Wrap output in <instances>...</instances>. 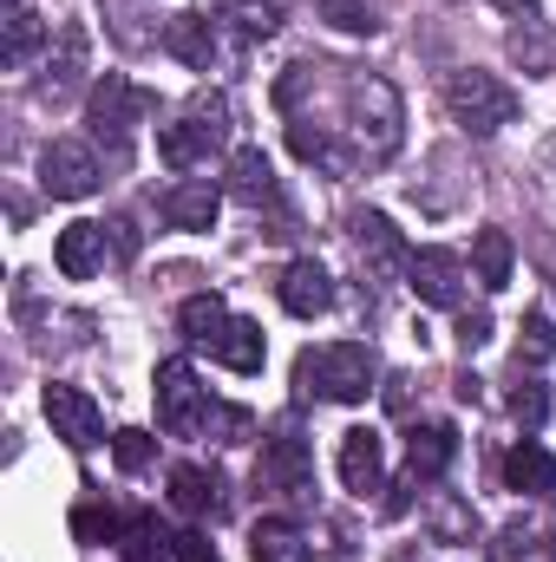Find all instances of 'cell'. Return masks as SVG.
<instances>
[{
	"mask_svg": "<svg viewBox=\"0 0 556 562\" xmlns=\"http://www.w3.org/2000/svg\"><path fill=\"white\" fill-rule=\"evenodd\" d=\"M334 99H341L334 132H341V144H347L354 170L393 164V150L407 144V105H400L393 79H380V72H347V66H341ZM294 119H314V112H294ZM321 125H327V119H321Z\"/></svg>",
	"mask_w": 556,
	"mask_h": 562,
	"instance_id": "1",
	"label": "cell"
},
{
	"mask_svg": "<svg viewBox=\"0 0 556 562\" xmlns=\"http://www.w3.org/2000/svg\"><path fill=\"white\" fill-rule=\"evenodd\" d=\"M380 380V360L374 347L360 340H334V347H308L294 360V393L301 400H327V406H360Z\"/></svg>",
	"mask_w": 556,
	"mask_h": 562,
	"instance_id": "2",
	"label": "cell"
},
{
	"mask_svg": "<svg viewBox=\"0 0 556 562\" xmlns=\"http://www.w3.org/2000/svg\"><path fill=\"white\" fill-rule=\"evenodd\" d=\"M223 138H230V99L223 92H197L184 119L157 125V157L170 170H197V164H210V150Z\"/></svg>",
	"mask_w": 556,
	"mask_h": 562,
	"instance_id": "3",
	"label": "cell"
},
{
	"mask_svg": "<svg viewBox=\"0 0 556 562\" xmlns=\"http://www.w3.org/2000/svg\"><path fill=\"white\" fill-rule=\"evenodd\" d=\"M445 105H452V119H458L471 138H498V132L518 119V92H511L498 72H478V66H465V72L445 79Z\"/></svg>",
	"mask_w": 556,
	"mask_h": 562,
	"instance_id": "4",
	"label": "cell"
},
{
	"mask_svg": "<svg viewBox=\"0 0 556 562\" xmlns=\"http://www.w3.org/2000/svg\"><path fill=\"white\" fill-rule=\"evenodd\" d=\"M151 393H157V425H164L170 438H203L210 419H223L216 400H210V386L197 380L190 360H164L157 380H151Z\"/></svg>",
	"mask_w": 556,
	"mask_h": 562,
	"instance_id": "5",
	"label": "cell"
},
{
	"mask_svg": "<svg viewBox=\"0 0 556 562\" xmlns=\"http://www.w3.org/2000/svg\"><path fill=\"white\" fill-rule=\"evenodd\" d=\"M144 112H151V99H144L125 72H105V79L92 86V99H86V125H92V138L105 144V157H112V164H125L132 132L144 125Z\"/></svg>",
	"mask_w": 556,
	"mask_h": 562,
	"instance_id": "6",
	"label": "cell"
},
{
	"mask_svg": "<svg viewBox=\"0 0 556 562\" xmlns=\"http://www.w3.org/2000/svg\"><path fill=\"white\" fill-rule=\"evenodd\" d=\"M256 491L276 504H308L314 497V451L301 431H276L256 451Z\"/></svg>",
	"mask_w": 556,
	"mask_h": 562,
	"instance_id": "7",
	"label": "cell"
},
{
	"mask_svg": "<svg viewBox=\"0 0 556 562\" xmlns=\"http://www.w3.org/2000/svg\"><path fill=\"white\" fill-rule=\"evenodd\" d=\"M99 150L79 138H53L40 150V183H46V196H59V203H79V196H92L99 190Z\"/></svg>",
	"mask_w": 556,
	"mask_h": 562,
	"instance_id": "8",
	"label": "cell"
},
{
	"mask_svg": "<svg viewBox=\"0 0 556 562\" xmlns=\"http://www.w3.org/2000/svg\"><path fill=\"white\" fill-rule=\"evenodd\" d=\"M46 425L53 438H66L73 451H92L105 438V413L79 393V386H46Z\"/></svg>",
	"mask_w": 556,
	"mask_h": 562,
	"instance_id": "9",
	"label": "cell"
},
{
	"mask_svg": "<svg viewBox=\"0 0 556 562\" xmlns=\"http://www.w3.org/2000/svg\"><path fill=\"white\" fill-rule=\"evenodd\" d=\"M407 288H413L425 307H458V301H465V262H458L452 249H413Z\"/></svg>",
	"mask_w": 556,
	"mask_h": 562,
	"instance_id": "10",
	"label": "cell"
},
{
	"mask_svg": "<svg viewBox=\"0 0 556 562\" xmlns=\"http://www.w3.org/2000/svg\"><path fill=\"white\" fill-rule=\"evenodd\" d=\"M157 210H164V223L170 229H210L216 223V210H223V190L210 183V177H184V183H170L164 196H157Z\"/></svg>",
	"mask_w": 556,
	"mask_h": 562,
	"instance_id": "11",
	"label": "cell"
},
{
	"mask_svg": "<svg viewBox=\"0 0 556 562\" xmlns=\"http://www.w3.org/2000/svg\"><path fill=\"white\" fill-rule=\"evenodd\" d=\"M347 229H354V243H360V262H367L374 276H400V269L413 262V249L400 243V229H393L380 210H354V223H347Z\"/></svg>",
	"mask_w": 556,
	"mask_h": 562,
	"instance_id": "12",
	"label": "cell"
},
{
	"mask_svg": "<svg viewBox=\"0 0 556 562\" xmlns=\"http://www.w3.org/2000/svg\"><path fill=\"white\" fill-rule=\"evenodd\" d=\"M380 477H387V451H380V431H367V425L341 431V484H347L354 497H374V491H380Z\"/></svg>",
	"mask_w": 556,
	"mask_h": 562,
	"instance_id": "13",
	"label": "cell"
},
{
	"mask_svg": "<svg viewBox=\"0 0 556 562\" xmlns=\"http://www.w3.org/2000/svg\"><path fill=\"white\" fill-rule=\"evenodd\" d=\"M105 223H66L59 229V243H53V262H59V276L66 281H92L105 269Z\"/></svg>",
	"mask_w": 556,
	"mask_h": 562,
	"instance_id": "14",
	"label": "cell"
},
{
	"mask_svg": "<svg viewBox=\"0 0 556 562\" xmlns=\"http://www.w3.org/2000/svg\"><path fill=\"white\" fill-rule=\"evenodd\" d=\"M164 53L184 59L190 72H210V66H216V20H210V13H177V20H164Z\"/></svg>",
	"mask_w": 556,
	"mask_h": 562,
	"instance_id": "15",
	"label": "cell"
},
{
	"mask_svg": "<svg viewBox=\"0 0 556 562\" xmlns=\"http://www.w3.org/2000/svg\"><path fill=\"white\" fill-rule=\"evenodd\" d=\"M86 79V26H59V46L46 53V79H40V99H73Z\"/></svg>",
	"mask_w": 556,
	"mask_h": 562,
	"instance_id": "16",
	"label": "cell"
},
{
	"mask_svg": "<svg viewBox=\"0 0 556 562\" xmlns=\"http://www.w3.org/2000/svg\"><path fill=\"white\" fill-rule=\"evenodd\" d=\"M281 307L294 314V321H314V314H327L334 307V281L321 262H288L281 269Z\"/></svg>",
	"mask_w": 556,
	"mask_h": 562,
	"instance_id": "17",
	"label": "cell"
},
{
	"mask_svg": "<svg viewBox=\"0 0 556 562\" xmlns=\"http://www.w3.org/2000/svg\"><path fill=\"white\" fill-rule=\"evenodd\" d=\"M170 504L184 510V517H223V477L216 471H203V464H177L170 471Z\"/></svg>",
	"mask_w": 556,
	"mask_h": 562,
	"instance_id": "18",
	"label": "cell"
},
{
	"mask_svg": "<svg viewBox=\"0 0 556 562\" xmlns=\"http://www.w3.org/2000/svg\"><path fill=\"white\" fill-rule=\"evenodd\" d=\"M452 458H458V431L452 425H419L413 445H407V477L413 484H438Z\"/></svg>",
	"mask_w": 556,
	"mask_h": 562,
	"instance_id": "19",
	"label": "cell"
},
{
	"mask_svg": "<svg viewBox=\"0 0 556 562\" xmlns=\"http://www.w3.org/2000/svg\"><path fill=\"white\" fill-rule=\"evenodd\" d=\"M504 484H511L518 497H551L556 491V458L537 445V438L511 445V458H504Z\"/></svg>",
	"mask_w": 556,
	"mask_h": 562,
	"instance_id": "20",
	"label": "cell"
},
{
	"mask_svg": "<svg viewBox=\"0 0 556 562\" xmlns=\"http://www.w3.org/2000/svg\"><path fill=\"white\" fill-rule=\"evenodd\" d=\"M230 196H236V203H249V210L276 203V164H269L256 144H243V150L230 157Z\"/></svg>",
	"mask_w": 556,
	"mask_h": 562,
	"instance_id": "21",
	"label": "cell"
},
{
	"mask_svg": "<svg viewBox=\"0 0 556 562\" xmlns=\"http://www.w3.org/2000/svg\"><path fill=\"white\" fill-rule=\"evenodd\" d=\"M249 557L256 562H314V550H308V530L294 517H263L256 537H249Z\"/></svg>",
	"mask_w": 556,
	"mask_h": 562,
	"instance_id": "22",
	"label": "cell"
},
{
	"mask_svg": "<svg viewBox=\"0 0 556 562\" xmlns=\"http://www.w3.org/2000/svg\"><path fill=\"white\" fill-rule=\"evenodd\" d=\"M230 321H236V314H230V307H223L216 294H190V301L177 307V327H184V340H190V347H210V353L223 347Z\"/></svg>",
	"mask_w": 556,
	"mask_h": 562,
	"instance_id": "23",
	"label": "cell"
},
{
	"mask_svg": "<svg viewBox=\"0 0 556 562\" xmlns=\"http://www.w3.org/2000/svg\"><path fill=\"white\" fill-rule=\"evenodd\" d=\"M216 26H230L236 40H276L281 0H216Z\"/></svg>",
	"mask_w": 556,
	"mask_h": 562,
	"instance_id": "24",
	"label": "cell"
},
{
	"mask_svg": "<svg viewBox=\"0 0 556 562\" xmlns=\"http://www.w3.org/2000/svg\"><path fill=\"white\" fill-rule=\"evenodd\" d=\"M425 524H432V543H471V550H478V517H471L465 497L438 491V497L425 504Z\"/></svg>",
	"mask_w": 556,
	"mask_h": 562,
	"instance_id": "25",
	"label": "cell"
},
{
	"mask_svg": "<svg viewBox=\"0 0 556 562\" xmlns=\"http://www.w3.org/2000/svg\"><path fill=\"white\" fill-rule=\"evenodd\" d=\"M511 262H518V256H511V236H504V229H478V236H471V269H478L485 288H504V281H511Z\"/></svg>",
	"mask_w": 556,
	"mask_h": 562,
	"instance_id": "26",
	"label": "cell"
},
{
	"mask_svg": "<svg viewBox=\"0 0 556 562\" xmlns=\"http://www.w3.org/2000/svg\"><path fill=\"white\" fill-rule=\"evenodd\" d=\"M263 327L256 321H230V334H223V347H216V360L230 367V373H263Z\"/></svg>",
	"mask_w": 556,
	"mask_h": 562,
	"instance_id": "27",
	"label": "cell"
},
{
	"mask_svg": "<svg viewBox=\"0 0 556 562\" xmlns=\"http://www.w3.org/2000/svg\"><path fill=\"white\" fill-rule=\"evenodd\" d=\"M119 543H125V562H157V557H170L177 537H170L151 510H138V517H125V537H119Z\"/></svg>",
	"mask_w": 556,
	"mask_h": 562,
	"instance_id": "28",
	"label": "cell"
},
{
	"mask_svg": "<svg viewBox=\"0 0 556 562\" xmlns=\"http://www.w3.org/2000/svg\"><path fill=\"white\" fill-rule=\"evenodd\" d=\"M498 562H556V537L551 530H531V524H511L498 537Z\"/></svg>",
	"mask_w": 556,
	"mask_h": 562,
	"instance_id": "29",
	"label": "cell"
},
{
	"mask_svg": "<svg viewBox=\"0 0 556 562\" xmlns=\"http://www.w3.org/2000/svg\"><path fill=\"white\" fill-rule=\"evenodd\" d=\"M551 360H556L551 314H524V327H518V373H524V367H551Z\"/></svg>",
	"mask_w": 556,
	"mask_h": 562,
	"instance_id": "30",
	"label": "cell"
},
{
	"mask_svg": "<svg viewBox=\"0 0 556 562\" xmlns=\"http://www.w3.org/2000/svg\"><path fill=\"white\" fill-rule=\"evenodd\" d=\"M314 13L341 33H380V0H314Z\"/></svg>",
	"mask_w": 556,
	"mask_h": 562,
	"instance_id": "31",
	"label": "cell"
},
{
	"mask_svg": "<svg viewBox=\"0 0 556 562\" xmlns=\"http://www.w3.org/2000/svg\"><path fill=\"white\" fill-rule=\"evenodd\" d=\"M511 59H518L524 72H551V40L537 33V20H524V26L511 33Z\"/></svg>",
	"mask_w": 556,
	"mask_h": 562,
	"instance_id": "32",
	"label": "cell"
},
{
	"mask_svg": "<svg viewBox=\"0 0 556 562\" xmlns=\"http://www.w3.org/2000/svg\"><path fill=\"white\" fill-rule=\"evenodd\" d=\"M73 530H79L86 543H119V537H125L119 510H99V504H79V510H73Z\"/></svg>",
	"mask_w": 556,
	"mask_h": 562,
	"instance_id": "33",
	"label": "cell"
},
{
	"mask_svg": "<svg viewBox=\"0 0 556 562\" xmlns=\"http://www.w3.org/2000/svg\"><path fill=\"white\" fill-rule=\"evenodd\" d=\"M511 419H518V425H531V431H537V425L551 419V393H544L537 380H524V373H518V393H511Z\"/></svg>",
	"mask_w": 556,
	"mask_h": 562,
	"instance_id": "34",
	"label": "cell"
},
{
	"mask_svg": "<svg viewBox=\"0 0 556 562\" xmlns=\"http://www.w3.org/2000/svg\"><path fill=\"white\" fill-rule=\"evenodd\" d=\"M105 13H112V33H119L125 46H144V40H151L138 26V7H132V0H105Z\"/></svg>",
	"mask_w": 556,
	"mask_h": 562,
	"instance_id": "35",
	"label": "cell"
},
{
	"mask_svg": "<svg viewBox=\"0 0 556 562\" xmlns=\"http://www.w3.org/2000/svg\"><path fill=\"white\" fill-rule=\"evenodd\" d=\"M151 451H157V438H151V431H119V464H125V471H144V464H151Z\"/></svg>",
	"mask_w": 556,
	"mask_h": 562,
	"instance_id": "36",
	"label": "cell"
},
{
	"mask_svg": "<svg viewBox=\"0 0 556 562\" xmlns=\"http://www.w3.org/2000/svg\"><path fill=\"white\" fill-rule=\"evenodd\" d=\"M170 557H177V562H216V543H210L203 530H184V537L170 543Z\"/></svg>",
	"mask_w": 556,
	"mask_h": 562,
	"instance_id": "37",
	"label": "cell"
},
{
	"mask_svg": "<svg viewBox=\"0 0 556 562\" xmlns=\"http://www.w3.org/2000/svg\"><path fill=\"white\" fill-rule=\"evenodd\" d=\"M105 236H112V256H119V262H132V256H138V229H132V216H112V223H105Z\"/></svg>",
	"mask_w": 556,
	"mask_h": 562,
	"instance_id": "38",
	"label": "cell"
},
{
	"mask_svg": "<svg viewBox=\"0 0 556 562\" xmlns=\"http://www.w3.org/2000/svg\"><path fill=\"white\" fill-rule=\"evenodd\" d=\"M485 340H491V314H458V347L478 353Z\"/></svg>",
	"mask_w": 556,
	"mask_h": 562,
	"instance_id": "39",
	"label": "cell"
},
{
	"mask_svg": "<svg viewBox=\"0 0 556 562\" xmlns=\"http://www.w3.org/2000/svg\"><path fill=\"white\" fill-rule=\"evenodd\" d=\"M407 386H413L407 373H393V380H387V406H393V413H407V406H413V393H407Z\"/></svg>",
	"mask_w": 556,
	"mask_h": 562,
	"instance_id": "40",
	"label": "cell"
},
{
	"mask_svg": "<svg viewBox=\"0 0 556 562\" xmlns=\"http://www.w3.org/2000/svg\"><path fill=\"white\" fill-rule=\"evenodd\" d=\"M491 7H504L511 20H537V0H491Z\"/></svg>",
	"mask_w": 556,
	"mask_h": 562,
	"instance_id": "41",
	"label": "cell"
}]
</instances>
